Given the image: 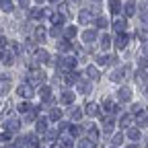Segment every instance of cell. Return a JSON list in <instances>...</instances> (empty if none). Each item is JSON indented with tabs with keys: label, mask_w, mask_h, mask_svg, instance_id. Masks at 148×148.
Segmentation results:
<instances>
[{
	"label": "cell",
	"mask_w": 148,
	"mask_h": 148,
	"mask_svg": "<svg viewBox=\"0 0 148 148\" xmlns=\"http://www.w3.org/2000/svg\"><path fill=\"white\" fill-rule=\"evenodd\" d=\"M97 14H99V10H97V8H90V10H88V8H82V10H80V14H78V21H80V25H88V23H90Z\"/></svg>",
	"instance_id": "1"
},
{
	"label": "cell",
	"mask_w": 148,
	"mask_h": 148,
	"mask_svg": "<svg viewBox=\"0 0 148 148\" xmlns=\"http://www.w3.org/2000/svg\"><path fill=\"white\" fill-rule=\"evenodd\" d=\"M27 82L29 84H41V82H45V72L43 70H31Z\"/></svg>",
	"instance_id": "2"
},
{
	"label": "cell",
	"mask_w": 148,
	"mask_h": 148,
	"mask_svg": "<svg viewBox=\"0 0 148 148\" xmlns=\"http://www.w3.org/2000/svg\"><path fill=\"white\" fill-rule=\"evenodd\" d=\"M16 92H18V95H21L23 99H31L35 90H33V86H31L29 82H23V84H18V86H16Z\"/></svg>",
	"instance_id": "3"
},
{
	"label": "cell",
	"mask_w": 148,
	"mask_h": 148,
	"mask_svg": "<svg viewBox=\"0 0 148 148\" xmlns=\"http://www.w3.org/2000/svg\"><path fill=\"white\" fill-rule=\"evenodd\" d=\"M127 70H130L127 66H123V68H119V70H113V72L109 74V78L113 80V82H119V80H123V76H125V72H127Z\"/></svg>",
	"instance_id": "4"
},
{
	"label": "cell",
	"mask_w": 148,
	"mask_h": 148,
	"mask_svg": "<svg viewBox=\"0 0 148 148\" xmlns=\"http://www.w3.org/2000/svg\"><path fill=\"white\" fill-rule=\"evenodd\" d=\"M14 58H16V56L10 51V49H2V60H0V62H2L4 66H10V64H14Z\"/></svg>",
	"instance_id": "5"
},
{
	"label": "cell",
	"mask_w": 148,
	"mask_h": 148,
	"mask_svg": "<svg viewBox=\"0 0 148 148\" xmlns=\"http://www.w3.org/2000/svg\"><path fill=\"white\" fill-rule=\"evenodd\" d=\"M115 62H117L115 56H99V58H97V64L99 66H113Z\"/></svg>",
	"instance_id": "6"
},
{
	"label": "cell",
	"mask_w": 148,
	"mask_h": 148,
	"mask_svg": "<svg viewBox=\"0 0 148 148\" xmlns=\"http://www.w3.org/2000/svg\"><path fill=\"white\" fill-rule=\"evenodd\" d=\"M4 127H6V132H18V130H21V121L14 119V117H10V119H6Z\"/></svg>",
	"instance_id": "7"
},
{
	"label": "cell",
	"mask_w": 148,
	"mask_h": 148,
	"mask_svg": "<svg viewBox=\"0 0 148 148\" xmlns=\"http://www.w3.org/2000/svg\"><path fill=\"white\" fill-rule=\"evenodd\" d=\"M8 90H10V78L0 74V95H6Z\"/></svg>",
	"instance_id": "8"
},
{
	"label": "cell",
	"mask_w": 148,
	"mask_h": 148,
	"mask_svg": "<svg viewBox=\"0 0 148 148\" xmlns=\"http://www.w3.org/2000/svg\"><path fill=\"white\" fill-rule=\"evenodd\" d=\"M95 39H97V31H95V29H86V31L82 33V41H84L86 45H90Z\"/></svg>",
	"instance_id": "9"
},
{
	"label": "cell",
	"mask_w": 148,
	"mask_h": 148,
	"mask_svg": "<svg viewBox=\"0 0 148 148\" xmlns=\"http://www.w3.org/2000/svg\"><path fill=\"white\" fill-rule=\"evenodd\" d=\"M117 99L123 101V103H127L130 99H132V90H130L127 86H121V88L117 90Z\"/></svg>",
	"instance_id": "10"
},
{
	"label": "cell",
	"mask_w": 148,
	"mask_h": 148,
	"mask_svg": "<svg viewBox=\"0 0 148 148\" xmlns=\"http://www.w3.org/2000/svg\"><path fill=\"white\" fill-rule=\"evenodd\" d=\"M35 62L47 64V62H49V53H47L45 49H37V51H35Z\"/></svg>",
	"instance_id": "11"
},
{
	"label": "cell",
	"mask_w": 148,
	"mask_h": 148,
	"mask_svg": "<svg viewBox=\"0 0 148 148\" xmlns=\"http://www.w3.org/2000/svg\"><path fill=\"white\" fill-rule=\"evenodd\" d=\"M84 74H86V78H88V80H99V78H101V74H99V70H97L95 66H88Z\"/></svg>",
	"instance_id": "12"
},
{
	"label": "cell",
	"mask_w": 148,
	"mask_h": 148,
	"mask_svg": "<svg viewBox=\"0 0 148 148\" xmlns=\"http://www.w3.org/2000/svg\"><path fill=\"white\" fill-rule=\"evenodd\" d=\"M127 41H130V37H127L125 33H119L117 39H115V47H117V49H123V47L127 45Z\"/></svg>",
	"instance_id": "13"
},
{
	"label": "cell",
	"mask_w": 148,
	"mask_h": 148,
	"mask_svg": "<svg viewBox=\"0 0 148 148\" xmlns=\"http://www.w3.org/2000/svg\"><path fill=\"white\" fill-rule=\"evenodd\" d=\"M43 14H45V10H43V8H39V6H35V8H31V10H29V18H33V21H39Z\"/></svg>",
	"instance_id": "14"
},
{
	"label": "cell",
	"mask_w": 148,
	"mask_h": 148,
	"mask_svg": "<svg viewBox=\"0 0 148 148\" xmlns=\"http://www.w3.org/2000/svg\"><path fill=\"white\" fill-rule=\"evenodd\" d=\"M49 18H51L53 25H60V27H62V23L66 21V16H64L62 12H49Z\"/></svg>",
	"instance_id": "15"
},
{
	"label": "cell",
	"mask_w": 148,
	"mask_h": 148,
	"mask_svg": "<svg viewBox=\"0 0 148 148\" xmlns=\"http://www.w3.org/2000/svg\"><path fill=\"white\" fill-rule=\"evenodd\" d=\"M60 101H62L64 105H72V103H74V90H66V92H62Z\"/></svg>",
	"instance_id": "16"
},
{
	"label": "cell",
	"mask_w": 148,
	"mask_h": 148,
	"mask_svg": "<svg viewBox=\"0 0 148 148\" xmlns=\"http://www.w3.org/2000/svg\"><path fill=\"white\" fill-rule=\"evenodd\" d=\"M45 37H47V31H45L43 27H37V29H35V41L43 43V41H45Z\"/></svg>",
	"instance_id": "17"
},
{
	"label": "cell",
	"mask_w": 148,
	"mask_h": 148,
	"mask_svg": "<svg viewBox=\"0 0 148 148\" xmlns=\"http://www.w3.org/2000/svg\"><path fill=\"white\" fill-rule=\"evenodd\" d=\"M132 121H134V117L132 115H130V113H125V115H121V119H119V125H121V130L125 127H130V125H132Z\"/></svg>",
	"instance_id": "18"
},
{
	"label": "cell",
	"mask_w": 148,
	"mask_h": 148,
	"mask_svg": "<svg viewBox=\"0 0 148 148\" xmlns=\"http://www.w3.org/2000/svg\"><path fill=\"white\" fill-rule=\"evenodd\" d=\"M84 111H86V115H90V117H95V115H99V105H95V103H88Z\"/></svg>",
	"instance_id": "19"
},
{
	"label": "cell",
	"mask_w": 148,
	"mask_h": 148,
	"mask_svg": "<svg viewBox=\"0 0 148 148\" xmlns=\"http://www.w3.org/2000/svg\"><path fill=\"white\" fill-rule=\"evenodd\" d=\"M58 49H60V51H70V49H74V45L70 43V39H62V41L58 43Z\"/></svg>",
	"instance_id": "20"
},
{
	"label": "cell",
	"mask_w": 148,
	"mask_h": 148,
	"mask_svg": "<svg viewBox=\"0 0 148 148\" xmlns=\"http://www.w3.org/2000/svg\"><path fill=\"white\" fill-rule=\"evenodd\" d=\"M39 97H41L43 101H49V99H51V88H49V86H41V88H39Z\"/></svg>",
	"instance_id": "21"
},
{
	"label": "cell",
	"mask_w": 148,
	"mask_h": 148,
	"mask_svg": "<svg viewBox=\"0 0 148 148\" xmlns=\"http://www.w3.org/2000/svg\"><path fill=\"white\" fill-rule=\"evenodd\" d=\"M130 140H138L140 138V127H127V134H125Z\"/></svg>",
	"instance_id": "22"
},
{
	"label": "cell",
	"mask_w": 148,
	"mask_h": 148,
	"mask_svg": "<svg viewBox=\"0 0 148 148\" xmlns=\"http://www.w3.org/2000/svg\"><path fill=\"white\" fill-rule=\"evenodd\" d=\"M113 27H115V31H119V33H121V31H123V29L127 27V21H125V18H121V16H119V18H115Z\"/></svg>",
	"instance_id": "23"
},
{
	"label": "cell",
	"mask_w": 148,
	"mask_h": 148,
	"mask_svg": "<svg viewBox=\"0 0 148 148\" xmlns=\"http://www.w3.org/2000/svg\"><path fill=\"white\" fill-rule=\"evenodd\" d=\"M0 10L2 12H12V0H0Z\"/></svg>",
	"instance_id": "24"
},
{
	"label": "cell",
	"mask_w": 148,
	"mask_h": 148,
	"mask_svg": "<svg viewBox=\"0 0 148 148\" xmlns=\"http://www.w3.org/2000/svg\"><path fill=\"white\" fill-rule=\"evenodd\" d=\"M95 146H97V142L90 140V138H84V140L78 142V148H95Z\"/></svg>",
	"instance_id": "25"
},
{
	"label": "cell",
	"mask_w": 148,
	"mask_h": 148,
	"mask_svg": "<svg viewBox=\"0 0 148 148\" xmlns=\"http://www.w3.org/2000/svg\"><path fill=\"white\" fill-rule=\"evenodd\" d=\"M35 127H37V132H41V134H43V132H47V119H45V117L37 119V125H35Z\"/></svg>",
	"instance_id": "26"
},
{
	"label": "cell",
	"mask_w": 148,
	"mask_h": 148,
	"mask_svg": "<svg viewBox=\"0 0 148 148\" xmlns=\"http://www.w3.org/2000/svg\"><path fill=\"white\" fill-rule=\"evenodd\" d=\"M109 10L113 12V14H117V12L121 10V4H119V0H109Z\"/></svg>",
	"instance_id": "27"
},
{
	"label": "cell",
	"mask_w": 148,
	"mask_h": 148,
	"mask_svg": "<svg viewBox=\"0 0 148 148\" xmlns=\"http://www.w3.org/2000/svg\"><path fill=\"white\" fill-rule=\"evenodd\" d=\"M78 90L82 92V95L90 92V82H86V80H78Z\"/></svg>",
	"instance_id": "28"
},
{
	"label": "cell",
	"mask_w": 148,
	"mask_h": 148,
	"mask_svg": "<svg viewBox=\"0 0 148 148\" xmlns=\"http://www.w3.org/2000/svg\"><path fill=\"white\" fill-rule=\"evenodd\" d=\"M37 111H39V107H33V109H29L27 113H25V121H33V119L37 117Z\"/></svg>",
	"instance_id": "29"
},
{
	"label": "cell",
	"mask_w": 148,
	"mask_h": 148,
	"mask_svg": "<svg viewBox=\"0 0 148 148\" xmlns=\"http://www.w3.org/2000/svg\"><path fill=\"white\" fill-rule=\"evenodd\" d=\"M25 49H27V53H33V56H35V51H37L35 39H27V43H25Z\"/></svg>",
	"instance_id": "30"
},
{
	"label": "cell",
	"mask_w": 148,
	"mask_h": 148,
	"mask_svg": "<svg viewBox=\"0 0 148 148\" xmlns=\"http://www.w3.org/2000/svg\"><path fill=\"white\" fill-rule=\"evenodd\" d=\"M10 144V132H4V134H0V148H4Z\"/></svg>",
	"instance_id": "31"
},
{
	"label": "cell",
	"mask_w": 148,
	"mask_h": 148,
	"mask_svg": "<svg viewBox=\"0 0 148 148\" xmlns=\"http://www.w3.org/2000/svg\"><path fill=\"white\" fill-rule=\"evenodd\" d=\"M76 33H78V31H76V27H72V25H70V27H66V31H64L66 39H74V37H76Z\"/></svg>",
	"instance_id": "32"
},
{
	"label": "cell",
	"mask_w": 148,
	"mask_h": 148,
	"mask_svg": "<svg viewBox=\"0 0 148 148\" xmlns=\"http://www.w3.org/2000/svg\"><path fill=\"white\" fill-rule=\"evenodd\" d=\"M16 109L21 111V113H27L29 109H33V105H31L29 101H23V103H18V105H16Z\"/></svg>",
	"instance_id": "33"
},
{
	"label": "cell",
	"mask_w": 148,
	"mask_h": 148,
	"mask_svg": "<svg viewBox=\"0 0 148 148\" xmlns=\"http://www.w3.org/2000/svg\"><path fill=\"white\" fill-rule=\"evenodd\" d=\"M146 78H148V76H146L144 70H138V72H136V82H138V84H146Z\"/></svg>",
	"instance_id": "34"
},
{
	"label": "cell",
	"mask_w": 148,
	"mask_h": 148,
	"mask_svg": "<svg viewBox=\"0 0 148 148\" xmlns=\"http://www.w3.org/2000/svg\"><path fill=\"white\" fill-rule=\"evenodd\" d=\"M134 12H136V2H134V0H130V2L125 4V14H127V16H132Z\"/></svg>",
	"instance_id": "35"
},
{
	"label": "cell",
	"mask_w": 148,
	"mask_h": 148,
	"mask_svg": "<svg viewBox=\"0 0 148 148\" xmlns=\"http://www.w3.org/2000/svg\"><path fill=\"white\" fill-rule=\"evenodd\" d=\"M58 130H51V132H45V142H56V138H58Z\"/></svg>",
	"instance_id": "36"
},
{
	"label": "cell",
	"mask_w": 148,
	"mask_h": 148,
	"mask_svg": "<svg viewBox=\"0 0 148 148\" xmlns=\"http://www.w3.org/2000/svg\"><path fill=\"white\" fill-rule=\"evenodd\" d=\"M111 41H113V39H111L109 35H103V37H101V47H103V49H109V47H111Z\"/></svg>",
	"instance_id": "37"
},
{
	"label": "cell",
	"mask_w": 148,
	"mask_h": 148,
	"mask_svg": "<svg viewBox=\"0 0 148 148\" xmlns=\"http://www.w3.org/2000/svg\"><path fill=\"white\" fill-rule=\"evenodd\" d=\"M70 117H72V119H76V121H78V119L82 117V111H80L78 107H72V109H70Z\"/></svg>",
	"instance_id": "38"
},
{
	"label": "cell",
	"mask_w": 148,
	"mask_h": 148,
	"mask_svg": "<svg viewBox=\"0 0 148 148\" xmlns=\"http://www.w3.org/2000/svg\"><path fill=\"white\" fill-rule=\"evenodd\" d=\"M88 138H90V140H95V142L99 140V130H97L95 125H90V127H88Z\"/></svg>",
	"instance_id": "39"
},
{
	"label": "cell",
	"mask_w": 148,
	"mask_h": 148,
	"mask_svg": "<svg viewBox=\"0 0 148 148\" xmlns=\"http://www.w3.org/2000/svg\"><path fill=\"white\" fill-rule=\"evenodd\" d=\"M8 49H10L14 56H18V53H21V45H18L16 41H8Z\"/></svg>",
	"instance_id": "40"
},
{
	"label": "cell",
	"mask_w": 148,
	"mask_h": 148,
	"mask_svg": "<svg viewBox=\"0 0 148 148\" xmlns=\"http://www.w3.org/2000/svg\"><path fill=\"white\" fill-rule=\"evenodd\" d=\"M49 35H51V37H56V39H58V37L62 35V27H60V25H53V27L49 29Z\"/></svg>",
	"instance_id": "41"
},
{
	"label": "cell",
	"mask_w": 148,
	"mask_h": 148,
	"mask_svg": "<svg viewBox=\"0 0 148 148\" xmlns=\"http://www.w3.org/2000/svg\"><path fill=\"white\" fill-rule=\"evenodd\" d=\"M97 27L99 29H107L109 27V21H107L105 16H97Z\"/></svg>",
	"instance_id": "42"
},
{
	"label": "cell",
	"mask_w": 148,
	"mask_h": 148,
	"mask_svg": "<svg viewBox=\"0 0 148 148\" xmlns=\"http://www.w3.org/2000/svg\"><path fill=\"white\" fill-rule=\"evenodd\" d=\"M136 123H138V127H146V125H148V117H146L144 113H140V117L136 119Z\"/></svg>",
	"instance_id": "43"
},
{
	"label": "cell",
	"mask_w": 148,
	"mask_h": 148,
	"mask_svg": "<svg viewBox=\"0 0 148 148\" xmlns=\"http://www.w3.org/2000/svg\"><path fill=\"white\" fill-rule=\"evenodd\" d=\"M49 119H51V121H58V119H62V111H60V109H53L51 113H49Z\"/></svg>",
	"instance_id": "44"
},
{
	"label": "cell",
	"mask_w": 148,
	"mask_h": 148,
	"mask_svg": "<svg viewBox=\"0 0 148 148\" xmlns=\"http://www.w3.org/2000/svg\"><path fill=\"white\" fill-rule=\"evenodd\" d=\"M68 130H70V134H72L74 138H76V136H80V132H82V127H80V125H70Z\"/></svg>",
	"instance_id": "45"
},
{
	"label": "cell",
	"mask_w": 148,
	"mask_h": 148,
	"mask_svg": "<svg viewBox=\"0 0 148 148\" xmlns=\"http://www.w3.org/2000/svg\"><path fill=\"white\" fill-rule=\"evenodd\" d=\"M111 142H113V146H119V144L123 142V134H115V136H113V140H111Z\"/></svg>",
	"instance_id": "46"
},
{
	"label": "cell",
	"mask_w": 148,
	"mask_h": 148,
	"mask_svg": "<svg viewBox=\"0 0 148 148\" xmlns=\"http://www.w3.org/2000/svg\"><path fill=\"white\" fill-rule=\"evenodd\" d=\"M132 111H134V113H144V107H142L140 103H136V105L132 107Z\"/></svg>",
	"instance_id": "47"
},
{
	"label": "cell",
	"mask_w": 148,
	"mask_h": 148,
	"mask_svg": "<svg viewBox=\"0 0 148 148\" xmlns=\"http://www.w3.org/2000/svg\"><path fill=\"white\" fill-rule=\"evenodd\" d=\"M8 45V41H6V37H2V35H0V49H4Z\"/></svg>",
	"instance_id": "48"
},
{
	"label": "cell",
	"mask_w": 148,
	"mask_h": 148,
	"mask_svg": "<svg viewBox=\"0 0 148 148\" xmlns=\"http://www.w3.org/2000/svg\"><path fill=\"white\" fill-rule=\"evenodd\" d=\"M140 68H148V58H140Z\"/></svg>",
	"instance_id": "49"
},
{
	"label": "cell",
	"mask_w": 148,
	"mask_h": 148,
	"mask_svg": "<svg viewBox=\"0 0 148 148\" xmlns=\"http://www.w3.org/2000/svg\"><path fill=\"white\" fill-rule=\"evenodd\" d=\"M18 4H21V8H29V0H18Z\"/></svg>",
	"instance_id": "50"
},
{
	"label": "cell",
	"mask_w": 148,
	"mask_h": 148,
	"mask_svg": "<svg viewBox=\"0 0 148 148\" xmlns=\"http://www.w3.org/2000/svg\"><path fill=\"white\" fill-rule=\"evenodd\" d=\"M144 53H148V41H144Z\"/></svg>",
	"instance_id": "51"
},
{
	"label": "cell",
	"mask_w": 148,
	"mask_h": 148,
	"mask_svg": "<svg viewBox=\"0 0 148 148\" xmlns=\"http://www.w3.org/2000/svg\"><path fill=\"white\" fill-rule=\"evenodd\" d=\"M125 148H138V146H136V144H130V146H125Z\"/></svg>",
	"instance_id": "52"
},
{
	"label": "cell",
	"mask_w": 148,
	"mask_h": 148,
	"mask_svg": "<svg viewBox=\"0 0 148 148\" xmlns=\"http://www.w3.org/2000/svg\"><path fill=\"white\" fill-rule=\"evenodd\" d=\"M51 2H58V0H51Z\"/></svg>",
	"instance_id": "53"
},
{
	"label": "cell",
	"mask_w": 148,
	"mask_h": 148,
	"mask_svg": "<svg viewBox=\"0 0 148 148\" xmlns=\"http://www.w3.org/2000/svg\"><path fill=\"white\" fill-rule=\"evenodd\" d=\"M37 2H43V0H37Z\"/></svg>",
	"instance_id": "54"
},
{
	"label": "cell",
	"mask_w": 148,
	"mask_h": 148,
	"mask_svg": "<svg viewBox=\"0 0 148 148\" xmlns=\"http://www.w3.org/2000/svg\"><path fill=\"white\" fill-rule=\"evenodd\" d=\"M97 2H99V0H97Z\"/></svg>",
	"instance_id": "55"
},
{
	"label": "cell",
	"mask_w": 148,
	"mask_h": 148,
	"mask_svg": "<svg viewBox=\"0 0 148 148\" xmlns=\"http://www.w3.org/2000/svg\"><path fill=\"white\" fill-rule=\"evenodd\" d=\"M146 148H148V146H146Z\"/></svg>",
	"instance_id": "56"
}]
</instances>
